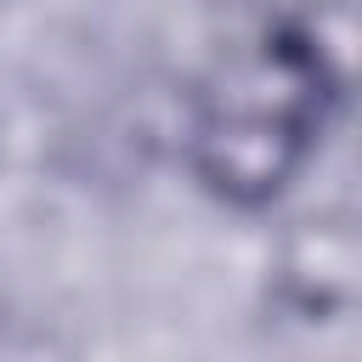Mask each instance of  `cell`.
Here are the masks:
<instances>
[{"label":"cell","mask_w":362,"mask_h":362,"mask_svg":"<svg viewBox=\"0 0 362 362\" xmlns=\"http://www.w3.org/2000/svg\"><path fill=\"white\" fill-rule=\"evenodd\" d=\"M266 294L294 322H345L362 305V232L351 209L288 215L266 249Z\"/></svg>","instance_id":"2"},{"label":"cell","mask_w":362,"mask_h":362,"mask_svg":"<svg viewBox=\"0 0 362 362\" xmlns=\"http://www.w3.org/2000/svg\"><path fill=\"white\" fill-rule=\"evenodd\" d=\"M322 124L294 119V113H260V107H232V102H187V130H181V164L204 198L238 215H266L277 209L305 164L322 147Z\"/></svg>","instance_id":"1"}]
</instances>
